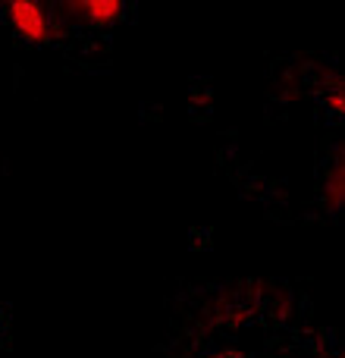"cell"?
<instances>
[{"label":"cell","instance_id":"1","mask_svg":"<svg viewBox=\"0 0 345 358\" xmlns=\"http://www.w3.org/2000/svg\"><path fill=\"white\" fill-rule=\"evenodd\" d=\"M0 16L13 29V35L31 48H47L66 35V29L50 13V3H41V0H6L0 6Z\"/></svg>","mask_w":345,"mask_h":358},{"label":"cell","instance_id":"2","mask_svg":"<svg viewBox=\"0 0 345 358\" xmlns=\"http://www.w3.org/2000/svg\"><path fill=\"white\" fill-rule=\"evenodd\" d=\"M54 19L63 29H91L107 31L113 25L126 22L132 16V6L126 0H63V3H50Z\"/></svg>","mask_w":345,"mask_h":358},{"label":"cell","instance_id":"3","mask_svg":"<svg viewBox=\"0 0 345 358\" xmlns=\"http://www.w3.org/2000/svg\"><path fill=\"white\" fill-rule=\"evenodd\" d=\"M321 201L327 214H339L345 204V164H342V148L333 151L327 164H323L321 173Z\"/></svg>","mask_w":345,"mask_h":358},{"label":"cell","instance_id":"4","mask_svg":"<svg viewBox=\"0 0 345 358\" xmlns=\"http://www.w3.org/2000/svg\"><path fill=\"white\" fill-rule=\"evenodd\" d=\"M323 110L333 120H342L345 113V92H323Z\"/></svg>","mask_w":345,"mask_h":358},{"label":"cell","instance_id":"5","mask_svg":"<svg viewBox=\"0 0 345 358\" xmlns=\"http://www.w3.org/2000/svg\"><path fill=\"white\" fill-rule=\"evenodd\" d=\"M201 358H229V352H207V355H201Z\"/></svg>","mask_w":345,"mask_h":358},{"label":"cell","instance_id":"6","mask_svg":"<svg viewBox=\"0 0 345 358\" xmlns=\"http://www.w3.org/2000/svg\"><path fill=\"white\" fill-rule=\"evenodd\" d=\"M0 327H3V311H0Z\"/></svg>","mask_w":345,"mask_h":358}]
</instances>
